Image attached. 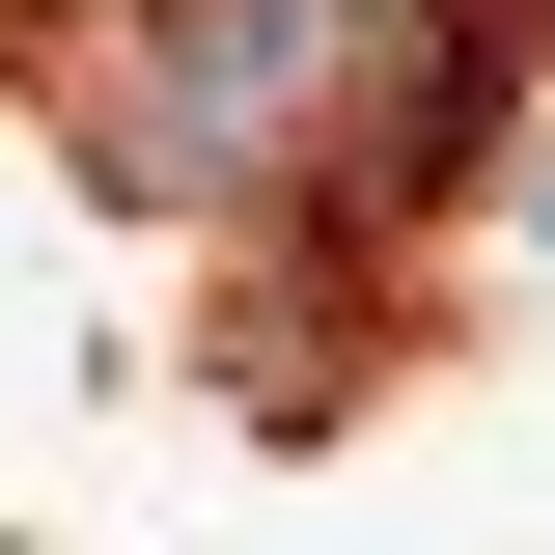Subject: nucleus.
I'll list each match as a JSON object with an SVG mask.
<instances>
[{"mask_svg":"<svg viewBox=\"0 0 555 555\" xmlns=\"http://www.w3.org/2000/svg\"><path fill=\"white\" fill-rule=\"evenodd\" d=\"M56 139L139 222L389 250L528 167V0H56Z\"/></svg>","mask_w":555,"mask_h":555,"instance_id":"obj_1","label":"nucleus"},{"mask_svg":"<svg viewBox=\"0 0 555 555\" xmlns=\"http://www.w3.org/2000/svg\"><path fill=\"white\" fill-rule=\"evenodd\" d=\"M528 278H555V139H528Z\"/></svg>","mask_w":555,"mask_h":555,"instance_id":"obj_2","label":"nucleus"}]
</instances>
